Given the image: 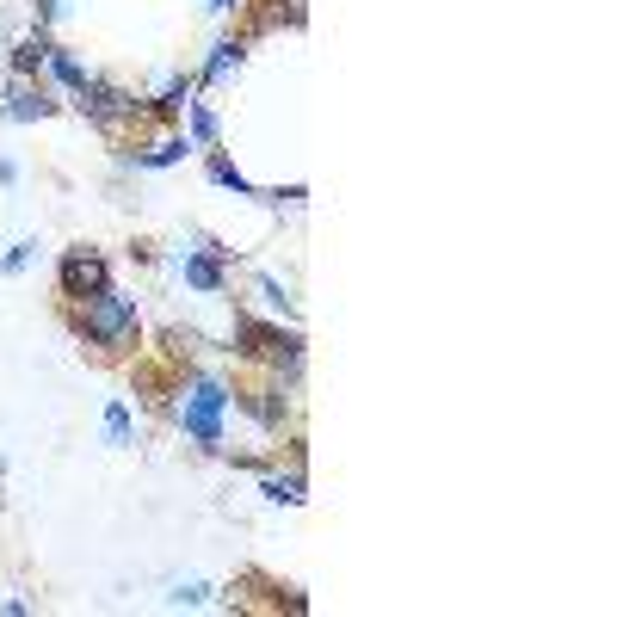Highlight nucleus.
<instances>
[{"instance_id": "1", "label": "nucleus", "mask_w": 617, "mask_h": 617, "mask_svg": "<svg viewBox=\"0 0 617 617\" xmlns=\"http://www.w3.org/2000/svg\"><path fill=\"white\" fill-rule=\"evenodd\" d=\"M75 328H81L87 340H99V346H124V340L136 334V309H130V297H118V290L105 284V290H93V297H87V309H81Z\"/></svg>"}, {"instance_id": "2", "label": "nucleus", "mask_w": 617, "mask_h": 617, "mask_svg": "<svg viewBox=\"0 0 617 617\" xmlns=\"http://www.w3.org/2000/svg\"><path fill=\"white\" fill-rule=\"evenodd\" d=\"M223 408H229V389L216 383V377H198V383H192V402L179 408V426H186L198 445H223V426H216V414H223Z\"/></svg>"}, {"instance_id": "3", "label": "nucleus", "mask_w": 617, "mask_h": 617, "mask_svg": "<svg viewBox=\"0 0 617 617\" xmlns=\"http://www.w3.org/2000/svg\"><path fill=\"white\" fill-rule=\"evenodd\" d=\"M105 278H112V272H105V260H99V253H87V247H75V253H68V260H62V297H93V290H105Z\"/></svg>"}, {"instance_id": "4", "label": "nucleus", "mask_w": 617, "mask_h": 617, "mask_svg": "<svg viewBox=\"0 0 617 617\" xmlns=\"http://www.w3.org/2000/svg\"><path fill=\"white\" fill-rule=\"evenodd\" d=\"M81 112H87V118H99V124H124V118H136V99H124L118 87L87 81V87H81Z\"/></svg>"}, {"instance_id": "5", "label": "nucleus", "mask_w": 617, "mask_h": 617, "mask_svg": "<svg viewBox=\"0 0 617 617\" xmlns=\"http://www.w3.org/2000/svg\"><path fill=\"white\" fill-rule=\"evenodd\" d=\"M186 284H198V290H223V266H216V253H192V260H186Z\"/></svg>"}, {"instance_id": "6", "label": "nucleus", "mask_w": 617, "mask_h": 617, "mask_svg": "<svg viewBox=\"0 0 617 617\" xmlns=\"http://www.w3.org/2000/svg\"><path fill=\"white\" fill-rule=\"evenodd\" d=\"M44 112H50V99H44V93H31V87H13V93H7V118H19V124H25V118H44Z\"/></svg>"}, {"instance_id": "7", "label": "nucleus", "mask_w": 617, "mask_h": 617, "mask_svg": "<svg viewBox=\"0 0 617 617\" xmlns=\"http://www.w3.org/2000/svg\"><path fill=\"white\" fill-rule=\"evenodd\" d=\"M235 68H241V50H235V44H216V56H210V68H204V75H210V81H229Z\"/></svg>"}, {"instance_id": "8", "label": "nucleus", "mask_w": 617, "mask_h": 617, "mask_svg": "<svg viewBox=\"0 0 617 617\" xmlns=\"http://www.w3.org/2000/svg\"><path fill=\"white\" fill-rule=\"evenodd\" d=\"M266 494H272V500H284V506H297V500H303V476H272V482H266Z\"/></svg>"}, {"instance_id": "9", "label": "nucleus", "mask_w": 617, "mask_h": 617, "mask_svg": "<svg viewBox=\"0 0 617 617\" xmlns=\"http://www.w3.org/2000/svg\"><path fill=\"white\" fill-rule=\"evenodd\" d=\"M44 50H50L44 38H31V44H19V50H13V68H19V75H31V68L44 62Z\"/></svg>"}, {"instance_id": "10", "label": "nucleus", "mask_w": 617, "mask_h": 617, "mask_svg": "<svg viewBox=\"0 0 617 617\" xmlns=\"http://www.w3.org/2000/svg\"><path fill=\"white\" fill-rule=\"evenodd\" d=\"M105 439H112V445H124V439H130V414H124L118 402L105 408Z\"/></svg>"}, {"instance_id": "11", "label": "nucleus", "mask_w": 617, "mask_h": 617, "mask_svg": "<svg viewBox=\"0 0 617 617\" xmlns=\"http://www.w3.org/2000/svg\"><path fill=\"white\" fill-rule=\"evenodd\" d=\"M186 99H192V81H167V93L155 99V112H179Z\"/></svg>"}, {"instance_id": "12", "label": "nucleus", "mask_w": 617, "mask_h": 617, "mask_svg": "<svg viewBox=\"0 0 617 617\" xmlns=\"http://www.w3.org/2000/svg\"><path fill=\"white\" fill-rule=\"evenodd\" d=\"M179 155H186V142H161V149L142 155V167H167V161H179Z\"/></svg>"}, {"instance_id": "13", "label": "nucleus", "mask_w": 617, "mask_h": 617, "mask_svg": "<svg viewBox=\"0 0 617 617\" xmlns=\"http://www.w3.org/2000/svg\"><path fill=\"white\" fill-rule=\"evenodd\" d=\"M210 179H216V186H235V192H247V179H241L229 161H216V167H210Z\"/></svg>"}, {"instance_id": "14", "label": "nucleus", "mask_w": 617, "mask_h": 617, "mask_svg": "<svg viewBox=\"0 0 617 617\" xmlns=\"http://www.w3.org/2000/svg\"><path fill=\"white\" fill-rule=\"evenodd\" d=\"M192 136H198V142H216V118L204 112V105H198V112H192Z\"/></svg>"}, {"instance_id": "15", "label": "nucleus", "mask_w": 617, "mask_h": 617, "mask_svg": "<svg viewBox=\"0 0 617 617\" xmlns=\"http://www.w3.org/2000/svg\"><path fill=\"white\" fill-rule=\"evenodd\" d=\"M210 7H235V0H210Z\"/></svg>"}]
</instances>
